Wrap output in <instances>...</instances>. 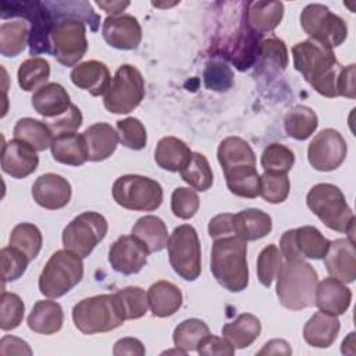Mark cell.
I'll use <instances>...</instances> for the list:
<instances>
[{"mask_svg":"<svg viewBox=\"0 0 356 356\" xmlns=\"http://www.w3.org/2000/svg\"><path fill=\"white\" fill-rule=\"evenodd\" d=\"M295 70L324 97H337V78L341 65L332 49L312 39L292 46Z\"/></svg>","mask_w":356,"mask_h":356,"instance_id":"6da1fadb","label":"cell"},{"mask_svg":"<svg viewBox=\"0 0 356 356\" xmlns=\"http://www.w3.org/2000/svg\"><path fill=\"white\" fill-rule=\"evenodd\" d=\"M246 241L238 236L214 239L210 270L216 281L229 292H241L249 284Z\"/></svg>","mask_w":356,"mask_h":356,"instance_id":"7a4b0ae2","label":"cell"},{"mask_svg":"<svg viewBox=\"0 0 356 356\" xmlns=\"http://www.w3.org/2000/svg\"><path fill=\"white\" fill-rule=\"evenodd\" d=\"M275 278V292L284 307L302 310L314 306L318 277L312 264L305 260H286Z\"/></svg>","mask_w":356,"mask_h":356,"instance_id":"3957f363","label":"cell"},{"mask_svg":"<svg viewBox=\"0 0 356 356\" xmlns=\"http://www.w3.org/2000/svg\"><path fill=\"white\" fill-rule=\"evenodd\" d=\"M306 204L325 227L348 234V239L355 243V214L337 185L327 182L314 185L306 195Z\"/></svg>","mask_w":356,"mask_h":356,"instance_id":"277c9868","label":"cell"},{"mask_svg":"<svg viewBox=\"0 0 356 356\" xmlns=\"http://www.w3.org/2000/svg\"><path fill=\"white\" fill-rule=\"evenodd\" d=\"M72 321L85 335L108 332L124 324L115 293H103L79 300L72 309Z\"/></svg>","mask_w":356,"mask_h":356,"instance_id":"5b68a950","label":"cell"},{"mask_svg":"<svg viewBox=\"0 0 356 356\" xmlns=\"http://www.w3.org/2000/svg\"><path fill=\"white\" fill-rule=\"evenodd\" d=\"M83 277L82 257L61 249L54 252L39 275V291L49 299H57L76 286Z\"/></svg>","mask_w":356,"mask_h":356,"instance_id":"8992f818","label":"cell"},{"mask_svg":"<svg viewBox=\"0 0 356 356\" xmlns=\"http://www.w3.org/2000/svg\"><path fill=\"white\" fill-rule=\"evenodd\" d=\"M0 17H21L31 22L29 32V54L36 57L40 53L50 54V33L56 25V19L44 1H1Z\"/></svg>","mask_w":356,"mask_h":356,"instance_id":"52a82bcc","label":"cell"},{"mask_svg":"<svg viewBox=\"0 0 356 356\" xmlns=\"http://www.w3.org/2000/svg\"><path fill=\"white\" fill-rule=\"evenodd\" d=\"M111 192L117 204L134 211H153L163 203L161 185L145 175L128 174L118 177Z\"/></svg>","mask_w":356,"mask_h":356,"instance_id":"ba28073f","label":"cell"},{"mask_svg":"<svg viewBox=\"0 0 356 356\" xmlns=\"http://www.w3.org/2000/svg\"><path fill=\"white\" fill-rule=\"evenodd\" d=\"M172 270L186 281H195L202 273L200 241L196 229L189 224L174 228L167 243Z\"/></svg>","mask_w":356,"mask_h":356,"instance_id":"9c48e42d","label":"cell"},{"mask_svg":"<svg viewBox=\"0 0 356 356\" xmlns=\"http://www.w3.org/2000/svg\"><path fill=\"white\" fill-rule=\"evenodd\" d=\"M143 97L145 81L140 71L131 64H122L111 78L103 104L113 114H128L140 104Z\"/></svg>","mask_w":356,"mask_h":356,"instance_id":"30bf717a","label":"cell"},{"mask_svg":"<svg viewBox=\"0 0 356 356\" xmlns=\"http://www.w3.org/2000/svg\"><path fill=\"white\" fill-rule=\"evenodd\" d=\"M300 25L309 39L330 49L342 44L348 36L346 22L327 6L312 3L300 14Z\"/></svg>","mask_w":356,"mask_h":356,"instance_id":"8fae6325","label":"cell"},{"mask_svg":"<svg viewBox=\"0 0 356 356\" xmlns=\"http://www.w3.org/2000/svg\"><path fill=\"white\" fill-rule=\"evenodd\" d=\"M107 229V220L100 213H81L63 231L64 249L85 259L104 239Z\"/></svg>","mask_w":356,"mask_h":356,"instance_id":"7c38bea8","label":"cell"},{"mask_svg":"<svg viewBox=\"0 0 356 356\" xmlns=\"http://www.w3.org/2000/svg\"><path fill=\"white\" fill-rule=\"evenodd\" d=\"M50 50L60 64L75 65L88 50L85 22L78 18L57 21L50 33Z\"/></svg>","mask_w":356,"mask_h":356,"instance_id":"4fadbf2b","label":"cell"},{"mask_svg":"<svg viewBox=\"0 0 356 356\" xmlns=\"http://www.w3.org/2000/svg\"><path fill=\"white\" fill-rule=\"evenodd\" d=\"M328 246L330 241L313 225L288 229L280 239V252L286 260H320Z\"/></svg>","mask_w":356,"mask_h":356,"instance_id":"5bb4252c","label":"cell"},{"mask_svg":"<svg viewBox=\"0 0 356 356\" xmlns=\"http://www.w3.org/2000/svg\"><path fill=\"white\" fill-rule=\"evenodd\" d=\"M348 145L334 128L320 131L307 147V160L317 171L337 170L346 159Z\"/></svg>","mask_w":356,"mask_h":356,"instance_id":"9a60e30c","label":"cell"},{"mask_svg":"<svg viewBox=\"0 0 356 356\" xmlns=\"http://www.w3.org/2000/svg\"><path fill=\"white\" fill-rule=\"evenodd\" d=\"M149 254L150 253L145 245L132 234L121 235L110 246L108 263L114 271L131 275L139 273L145 267Z\"/></svg>","mask_w":356,"mask_h":356,"instance_id":"2e32d148","label":"cell"},{"mask_svg":"<svg viewBox=\"0 0 356 356\" xmlns=\"http://www.w3.org/2000/svg\"><path fill=\"white\" fill-rule=\"evenodd\" d=\"M102 35L106 43L120 50H134L142 40V28L139 21L131 14L106 17Z\"/></svg>","mask_w":356,"mask_h":356,"instance_id":"e0dca14e","label":"cell"},{"mask_svg":"<svg viewBox=\"0 0 356 356\" xmlns=\"http://www.w3.org/2000/svg\"><path fill=\"white\" fill-rule=\"evenodd\" d=\"M39 164L36 150L19 139H11L1 147V170L11 178L22 179L31 175Z\"/></svg>","mask_w":356,"mask_h":356,"instance_id":"ac0fdd59","label":"cell"},{"mask_svg":"<svg viewBox=\"0 0 356 356\" xmlns=\"http://www.w3.org/2000/svg\"><path fill=\"white\" fill-rule=\"evenodd\" d=\"M71 184L61 175L47 172L36 178L32 185V197L43 209L58 210L71 200Z\"/></svg>","mask_w":356,"mask_h":356,"instance_id":"d6986e66","label":"cell"},{"mask_svg":"<svg viewBox=\"0 0 356 356\" xmlns=\"http://www.w3.org/2000/svg\"><path fill=\"white\" fill-rule=\"evenodd\" d=\"M323 259L330 277H334L343 284L355 281L356 250L355 243L348 238H339L330 242V246Z\"/></svg>","mask_w":356,"mask_h":356,"instance_id":"ffe728a7","label":"cell"},{"mask_svg":"<svg viewBox=\"0 0 356 356\" xmlns=\"http://www.w3.org/2000/svg\"><path fill=\"white\" fill-rule=\"evenodd\" d=\"M253 65L254 75L259 76L274 78L284 72L288 65V50L285 43L275 36L260 40Z\"/></svg>","mask_w":356,"mask_h":356,"instance_id":"44dd1931","label":"cell"},{"mask_svg":"<svg viewBox=\"0 0 356 356\" xmlns=\"http://www.w3.org/2000/svg\"><path fill=\"white\" fill-rule=\"evenodd\" d=\"M284 15L281 1H248L245 3L243 18L246 26L257 36L275 29Z\"/></svg>","mask_w":356,"mask_h":356,"instance_id":"7402d4cb","label":"cell"},{"mask_svg":"<svg viewBox=\"0 0 356 356\" xmlns=\"http://www.w3.org/2000/svg\"><path fill=\"white\" fill-rule=\"evenodd\" d=\"M352 302V291L339 280L327 277L317 282L314 293V305L327 313L341 316L349 309Z\"/></svg>","mask_w":356,"mask_h":356,"instance_id":"603a6c76","label":"cell"},{"mask_svg":"<svg viewBox=\"0 0 356 356\" xmlns=\"http://www.w3.org/2000/svg\"><path fill=\"white\" fill-rule=\"evenodd\" d=\"M70 78L75 86L89 92L92 96L106 95L111 83V75L107 65L97 60H89L75 65Z\"/></svg>","mask_w":356,"mask_h":356,"instance_id":"cb8c5ba5","label":"cell"},{"mask_svg":"<svg viewBox=\"0 0 356 356\" xmlns=\"http://www.w3.org/2000/svg\"><path fill=\"white\" fill-rule=\"evenodd\" d=\"M31 100L33 110L47 120L64 114L72 104L65 88L57 82H49L39 88Z\"/></svg>","mask_w":356,"mask_h":356,"instance_id":"d4e9b609","label":"cell"},{"mask_svg":"<svg viewBox=\"0 0 356 356\" xmlns=\"http://www.w3.org/2000/svg\"><path fill=\"white\" fill-rule=\"evenodd\" d=\"M89 161H103L117 149L118 134L107 122H96L83 131Z\"/></svg>","mask_w":356,"mask_h":356,"instance_id":"484cf974","label":"cell"},{"mask_svg":"<svg viewBox=\"0 0 356 356\" xmlns=\"http://www.w3.org/2000/svg\"><path fill=\"white\" fill-rule=\"evenodd\" d=\"M341 323L335 314L327 312L314 313L303 327L305 341L314 348H330L338 337Z\"/></svg>","mask_w":356,"mask_h":356,"instance_id":"4316f807","label":"cell"},{"mask_svg":"<svg viewBox=\"0 0 356 356\" xmlns=\"http://www.w3.org/2000/svg\"><path fill=\"white\" fill-rule=\"evenodd\" d=\"M50 150L53 159L61 164L78 167L88 161V147L82 134L64 132L56 135Z\"/></svg>","mask_w":356,"mask_h":356,"instance_id":"83f0119b","label":"cell"},{"mask_svg":"<svg viewBox=\"0 0 356 356\" xmlns=\"http://www.w3.org/2000/svg\"><path fill=\"white\" fill-rule=\"evenodd\" d=\"M234 235L243 241H256L271 232V217L259 209H246L232 216Z\"/></svg>","mask_w":356,"mask_h":356,"instance_id":"f1b7e54d","label":"cell"},{"mask_svg":"<svg viewBox=\"0 0 356 356\" xmlns=\"http://www.w3.org/2000/svg\"><path fill=\"white\" fill-rule=\"evenodd\" d=\"M147 302L154 317H170L182 306V292L175 284L161 280L149 286Z\"/></svg>","mask_w":356,"mask_h":356,"instance_id":"f546056e","label":"cell"},{"mask_svg":"<svg viewBox=\"0 0 356 356\" xmlns=\"http://www.w3.org/2000/svg\"><path fill=\"white\" fill-rule=\"evenodd\" d=\"M31 331L42 335H51L61 330L64 323V313L60 303L54 300H38L28 318Z\"/></svg>","mask_w":356,"mask_h":356,"instance_id":"4dcf8cb0","label":"cell"},{"mask_svg":"<svg viewBox=\"0 0 356 356\" xmlns=\"http://www.w3.org/2000/svg\"><path fill=\"white\" fill-rule=\"evenodd\" d=\"M191 156L192 152L189 146L175 136L161 138L154 150V161L157 165L171 172L181 171L189 161Z\"/></svg>","mask_w":356,"mask_h":356,"instance_id":"1f68e13d","label":"cell"},{"mask_svg":"<svg viewBox=\"0 0 356 356\" xmlns=\"http://www.w3.org/2000/svg\"><path fill=\"white\" fill-rule=\"evenodd\" d=\"M131 234L145 245L149 253L160 252L167 248L170 238L165 222L157 216H143L138 218Z\"/></svg>","mask_w":356,"mask_h":356,"instance_id":"d6a6232c","label":"cell"},{"mask_svg":"<svg viewBox=\"0 0 356 356\" xmlns=\"http://www.w3.org/2000/svg\"><path fill=\"white\" fill-rule=\"evenodd\" d=\"M260 332V320L250 313H242L234 321L227 323L222 327V337L235 349H243L250 346L259 338Z\"/></svg>","mask_w":356,"mask_h":356,"instance_id":"836d02e7","label":"cell"},{"mask_svg":"<svg viewBox=\"0 0 356 356\" xmlns=\"http://www.w3.org/2000/svg\"><path fill=\"white\" fill-rule=\"evenodd\" d=\"M217 159L222 171L238 165L256 167L254 152L250 145L239 136H228L222 139L217 149Z\"/></svg>","mask_w":356,"mask_h":356,"instance_id":"e575fe53","label":"cell"},{"mask_svg":"<svg viewBox=\"0 0 356 356\" xmlns=\"http://www.w3.org/2000/svg\"><path fill=\"white\" fill-rule=\"evenodd\" d=\"M231 193L239 197L254 199L260 195V175L253 165H238L224 171Z\"/></svg>","mask_w":356,"mask_h":356,"instance_id":"d590c367","label":"cell"},{"mask_svg":"<svg viewBox=\"0 0 356 356\" xmlns=\"http://www.w3.org/2000/svg\"><path fill=\"white\" fill-rule=\"evenodd\" d=\"M14 138L19 139L29 146H32L36 152H43L50 147L53 142V131L50 127L39 120L25 117L19 118L14 125Z\"/></svg>","mask_w":356,"mask_h":356,"instance_id":"8d00e7d4","label":"cell"},{"mask_svg":"<svg viewBox=\"0 0 356 356\" xmlns=\"http://www.w3.org/2000/svg\"><path fill=\"white\" fill-rule=\"evenodd\" d=\"M317 125V114L307 106H295L284 117L285 132L296 140H305L310 138Z\"/></svg>","mask_w":356,"mask_h":356,"instance_id":"74e56055","label":"cell"},{"mask_svg":"<svg viewBox=\"0 0 356 356\" xmlns=\"http://www.w3.org/2000/svg\"><path fill=\"white\" fill-rule=\"evenodd\" d=\"M29 28L24 19L0 25V53L4 57H17L24 51L29 39Z\"/></svg>","mask_w":356,"mask_h":356,"instance_id":"f35d334b","label":"cell"},{"mask_svg":"<svg viewBox=\"0 0 356 356\" xmlns=\"http://www.w3.org/2000/svg\"><path fill=\"white\" fill-rule=\"evenodd\" d=\"M18 85L25 92H32L46 85L50 76V64L43 57H31L21 63L18 72Z\"/></svg>","mask_w":356,"mask_h":356,"instance_id":"ab89813d","label":"cell"},{"mask_svg":"<svg viewBox=\"0 0 356 356\" xmlns=\"http://www.w3.org/2000/svg\"><path fill=\"white\" fill-rule=\"evenodd\" d=\"M44 4L51 11L56 22L64 18H78L88 22L92 31L97 29L100 18L88 1H44Z\"/></svg>","mask_w":356,"mask_h":356,"instance_id":"60d3db41","label":"cell"},{"mask_svg":"<svg viewBox=\"0 0 356 356\" xmlns=\"http://www.w3.org/2000/svg\"><path fill=\"white\" fill-rule=\"evenodd\" d=\"M181 178L193 189L204 192L213 185V171L202 153H192L186 165L179 171Z\"/></svg>","mask_w":356,"mask_h":356,"instance_id":"b9f144b4","label":"cell"},{"mask_svg":"<svg viewBox=\"0 0 356 356\" xmlns=\"http://www.w3.org/2000/svg\"><path fill=\"white\" fill-rule=\"evenodd\" d=\"M8 242L10 246L17 248L29 260H33L42 249L43 238L40 229L35 224L19 222L13 228Z\"/></svg>","mask_w":356,"mask_h":356,"instance_id":"7bdbcfd3","label":"cell"},{"mask_svg":"<svg viewBox=\"0 0 356 356\" xmlns=\"http://www.w3.org/2000/svg\"><path fill=\"white\" fill-rule=\"evenodd\" d=\"M210 334L209 325L199 318H188L181 321L172 334V341L175 348L185 352L196 350L200 341Z\"/></svg>","mask_w":356,"mask_h":356,"instance_id":"ee69618b","label":"cell"},{"mask_svg":"<svg viewBox=\"0 0 356 356\" xmlns=\"http://www.w3.org/2000/svg\"><path fill=\"white\" fill-rule=\"evenodd\" d=\"M125 320H136L147 313V293L140 286H127L115 292Z\"/></svg>","mask_w":356,"mask_h":356,"instance_id":"f6af8a7d","label":"cell"},{"mask_svg":"<svg viewBox=\"0 0 356 356\" xmlns=\"http://www.w3.org/2000/svg\"><path fill=\"white\" fill-rule=\"evenodd\" d=\"M291 189V182L286 174L264 171L260 175V196L273 204L286 200Z\"/></svg>","mask_w":356,"mask_h":356,"instance_id":"bcb514c9","label":"cell"},{"mask_svg":"<svg viewBox=\"0 0 356 356\" xmlns=\"http://www.w3.org/2000/svg\"><path fill=\"white\" fill-rule=\"evenodd\" d=\"M260 161L264 171L286 174L295 164V154L282 143H270L264 147Z\"/></svg>","mask_w":356,"mask_h":356,"instance_id":"7dc6e473","label":"cell"},{"mask_svg":"<svg viewBox=\"0 0 356 356\" xmlns=\"http://www.w3.org/2000/svg\"><path fill=\"white\" fill-rule=\"evenodd\" d=\"M118 140L122 146L132 150H142L147 143L145 125L135 117H127L117 121Z\"/></svg>","mask_w":356,"mask_h":356,"instance_id":"c3c4849f","label":"cell"},{"mask_svg":"<svg viewBox=\"0 0 356 356\" xmlns=\"http://www.w3.org/2000/svg\"><path fill=\"white\" fill-rule=\"evenodd\" d=\"M25 305L22 299L14 292H6L3 289L0 299V328L3 331H11L17 328L24 318Z\"/></svg>","mask_w":356,"mask_h":356,"instance_id":"681fc988","label":"cell"},{"mask_svg":"<svg viewBox=\"0 0 356 356\" xmlns=\"http://www.w3.org/2000/svg\"><path fill=\"white\" fill-rule=\"evenodd\" d=\"M282 266V254L274 243L261 249L257 257V278L261 285L270 286Z\"/></svg>","mask_w":356,"mask_h":356,"instance_id":"f907efd6","label":"cell"},{"mask_svg":"<svg viewBox=\"0 0 356 356\" xmlns=\"http://www.w3.org/2000/svg\"><path fill=\"white\" fill-rule=\"evenodd\" d=\"M1 257V278L3 284L15 281L26 271L28 263L31 261L21 250L13 246H6L0 252Z\"/></svg>","mask_w":356,"mask_h":356,"instance_id":"816d5d0a","label":"cell"},{"mask_svg":"<svg viewBox=\"0 0 356 356\" xmlns=\"http://www.w3.org/2000/svg\"><path fill=\"white\" fill-rule=\"evenodd\" d=\"M204 86L214 92H227L234 85L232 70L221 61H209L203 72Z\"/></svg>","mask_w":356,"mask_h":356,"instance_id":"f5cc1de1","label":"cell"},{"mask_svg":"<svg viewBox=\"0 0 356 356\" xmlns=\"http://www.w3.org/2000/svg\"><path fill=\"white\" fill-rule=\"evenodd\" d=\"M200 206L197 193L193 189L179 186L171 195V211L175 217L182 220L192 218Z\"/></svg>","mask_w":356,"mask_h":356,"instance_id":"db71d44e","label":"cell"},{"mask_svg":"<svg viewBox=\"0 0 356 356\" xmlns=\"http://www.w3.org/2000/svg\"><path fill=\"white\" fill-rule=\"evenodd\" d=\"M46 124L50 127L53 134L57 135L64 132H75L82 125V113L75 104H71L64 114L47 120Z\"/></svg>","mask_w":356,"mask_h":356,"instance_id":"11a10c76","label":"cell"},{"mask_svg":"<svg viewBox=\"0 0 356 356\" xmlns=\"http://www.w3.org/2000/svg\"><path fill=\"white\" fill-rule=\"evenodd\" d=\"M197 353L203 356H210V355H227L231 356L235 353V348L222 337H216V335H206L199 346H197Z\"/></svg>","mask_w":356,"mask_h":356,"instance_id":"9f6ffc18","label":"cell"},{"mask_svg":"<svg viewBox=\"0 0 356 356\" xmlns=\"http://www.w3.org/2000/svg\"><path fill=\"white\" fill-rule=\"evenodd\" d=\"M355 64H349L346 67H341L337 78V92L338 96H345L349 99H355Z\"/></svg>","mask_w":356,"mask_h":356,"instance_id":"6f0895ef","label":"cell"},{"mask_svg":"<svg viewBox=\"0 0 356 356\" xmlns=\"http://www.w3.org/2000/svg\"><path fill=\"white\" fill-rule=\"evenodd\" d=\"M232 216L231 213H222L213 217L209 222V235L213 239L224 238V236H232L234 228H232ZM235 236V235H234Z\"/></svg>","mask_w":356,"mask_h":356,"instance_id":"680465c9","label":"cell"},{"mask_svg":"<svg viewBox=\"0 0 356 356\" xmlns=\"http://www.w3.org/2000/svg\"><path fill=\"white\" fill-rule=\"evenodd\" d=\"M0 355H32V349L21 338L6 335L0 341Z\"/></svg>","mask_w":356,"mask_h":356,"instance_id":"91938a15","label":"cell"},{"mask_svg":"<svg viewBox=\"0 0 356 356\" xmlns=\"http://www.w3.org/2000/svg\"><path fill=\"white\" fill-rule=\"evenodd\" d=\"M146 350H145L143 343L139 339L131 338V337L118 339L114 343V348H113V353L115 356H120V355H138V356H143Z\"/></svg>","mask_w":356,"mask_h":356,"instance_id":"94428289","label":"cell"},{"mask_svg":"<svg viewBox=\"0 0 356 356\" xmlns=\"http://www.w3.org/2000/svg\"><path fill=\"white\" fill-rule=\"evenodd\" d=\"M292 349L289 343L285 339H271L268 341L259 352L257 355H291Z\"/></svg>","mask_w":356,"mask_h":356,"instance_id":"6125c7cd","label":"cell"},{"mask_svg":"<svg viewBox=\"0 0 356 356\" xmlns=\"http://www.w3.org/2000/svg\"><path fill=\"white\" fill-rule=\"evenodd\" d=\"M102 10L111 15H120L129 6V1H96Z\"/></svg>","mask_w":356,"mask_h":356,"instance_id":"be15d7a7","label":"cell"}]
</instances>
